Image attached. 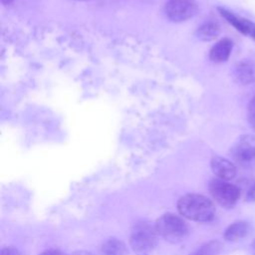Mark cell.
<instances>
[{"label":"cell","instance_id":"cell-15","mask_svg":"<svg viewBox=\"0 0 255 255\" xmlns=\"http://www.w3.org/2000/svg\"><path fill=\"white\" fill-rule=\"evenodd\" d=\"M247 122L253 131H255V96L251 98L247 106Z\"/></svg>","mask_w":255,"mask_h":255},{"label":"cell","instance_id":"cell-2","mask_svg":"<svg viewBox=\"0 0 255 255\" xmlns=\"http://www.w3.org/2000/svg\"><path fill=\"white\" fill-rule=\"evenodd\" d=\"M157 235L154 225L144 220L137 221L130 229V247L136 255H149L156 246Z\"/></svg>","mask_w":255,"mask_h":255},{"label":"cell","instance_id":"cell-6","mask_svg":"<svg viewBox=\"0 0 255 255\" xmlns=\"http://www.w3.org/2000/svg\"><path fill=\"white\" fill-rule=\"evenodd\" d=\"M196 12L197 4L194 0H168L165 5V14L173 22H183Z\"/></svg>","mask_w":255,"mask_h":255},{"label":"cell","instance_id":"cell-10","mask_svg":"<svg viewBox=\"0 0 255 255\" xmlns=\"http://www.w3.org/2000/svg\"><path fill=\"white\" fill-rule=\"evenodd\" d=\"M233 48V42L229 38L219 40L209 52V59L214 63H223L230 57Z\"/></svg>","mask_w":255,"mask_h":255},{"label":"cell","instance_id":"cell-7","mask_svg":"<svg viewBox=\"0 0 255 255\" xmlns=\"http://www.w3.org/2000/svg\"><path fill=\"white\" fill-rule=\"evenodd\" d=\"M219 13L221 16L230 24L232 25L237 31H239L241 34L246 35L253 40H255V23L251 20H248L246 18H243L241 16H238L231 11L224 9V8H218Z\"/></svg>","mask_w":255,"mask_h":255},{"label":"cell","instance_id":"cell-11","mask_svg":"<svg viewBox=\"0 0 255 255\" xmlns=\"http://www.w3.org/2000/svg\"><path fill=\"white\" fill-rule=\"evenodd\" d=\"M249 223L243 220H238L231 223L224 231V239L227 241H237L244 238L249 232Z\"/></svg>","mask_w":255,"mask_h":255},{"label":"cell","instance_id":"cell-21","mask_svg":"<svg viewBox=\"0 0 255 255\" xmlns=\"http://www.w3.org/2000/svg\"><path fill=\"white\" fill-rule=\"evenodd\" d=\"M252 247H253V249H254V250H255V241H254V242H253V245H252Z\"/></svg>","mask_w":255,"mask_h":255},{"label":"cell","instance_id":"cell-17","mask_svg":"<svg viewBox=\"0 0 255 255\" xmlns=\"http://www.w3.org/2000/svg\"><path fill=\"white\" fill-rule=\"evenodd\" d=\"M0 255H21V253L14 247H4L2 248Z\"/></svg>","mask_w":255,"mask_h":255},{"label":"cell","instance_id":"cell-12","mask_svg":"<svg viewBox=\"0 0 255 255\" xmlns=\"http://www.w3.org/2000/svg\"><path fill=\"white\" fill-rule=\"evenodd\" d=\"M220 34V26L217 22L207 21L196 30V36L201 41H212Z\"/></svg>","mask_w":255,"mask_h":255},{"label":"cell","instance_id":"cell-19","mask_svg":"<svg viewBox=\"0 0 255 255\" xmlns=\"http://www.w3.org/2000/svg\"><path fill=\"white\" fill-rule=\"evenodd\" d=\"M71 255H93L91 252H88V251H76L74 253H72Z\"/></svg>","mask_w":255,"mask_h":255},{"label":"cell","instance_id":"cell-13","mask_svg":"<svg viewBox=\"0 0 255 255\" xmlns=\"http://www.w3.org/2000/svg\"><path fill=\"white\" fill-rule=\"evenodd\" d=\"M101 252L103 255H128L125 243L117 238L106 240L101 247Z\"/></svg>","mask_w":255,"mask_h":255},{"label":"cell","instance_id":"cell-9","mask_svg":"<svg viewBox=\"0 0 255 255\" xmlns=\"http://www.w3.org/2000/svg\"><path fill=\"white\" fill-rule=\"evenodd\" d=\"M235 81L241 85H248L255 81V66L252 62L242 60L237 63L233 69Z\"/></svg>","mask_w":255,"mask_h":255},{"label":"cell","instance_id":"cell-3","mask_svg":"<svg viewBox=\"0 0 255 255\" xmlns=\"http://www.w3.org/2000/svg\"><path fill=\"white\" fill-rule=\"evenodd\" d=\"M154 227L159 236L171 243L182 241L188 234L186 222L180 216L173 213L161 215L156 220Z\"/></svg>","mask_w":255,"mask_h":255},{"label":"cell","instance_id":"cell-4","mask_svg":"<svg viewBox=\"0 0 255 255\" xmlns=\"http://www.w3.org/2000/svg\"><path fill=\"white\" fill-rule=\"evenodd\" d=\"M209 192L212 198L224 208H232L241 194V190L237 185L219 178L210 181Z\"/></svg>","mask_w":255,"mask_h":255},{"label":"cell","instance_id":"cell-18","mask_svg":"<svg viewBox=\"0 0 255 255\" xmlns=\"http://www.w3.org/2000/svg\"><path fill=\"white\" fill-rule=\"evenodd\" d=\"M40 255H66L63 252L59 251V250H55V249H50L47 251H44L43 253H41Z\"/></svg>","mask_w":255,"mask_h":255},{"label":"cell","instance_id":"cell-8","mask_svg":"<svg viewBox=\"0 0 255 255\" xmlns=\"http://www.w3.org/2000/svg\"><path fill=\"white\" fill-rule=\"evenodd\" d=\"M210 166L217 178L225 181L233 179L237 173L235 164L222 156H213L210 160Z\"/></svg>","mask_w":255,"mask_h":255},{"label":"cell","instance_id":"cell-20","mask_svg":"<svg viewBox=\"0 0 255 255\" xmlns=\"http://www.w3.org/2000/svg\"><path fill=\"white\" fill-rule=\"evenodd\" d=\"M1 2L4 4V5H7V4H10L12 2V0H1Z\"/></svg>","mask_w":255,"mask_h":255},{"label":"cell","instance_id":"cell-14","mask_svg":"<svg viewBox=\"0 0 255 255\" xmlns=\"http://www.w3.org/2000/svg\"><path fill=\"white\" fill-rule=\"evenodd\" d=\"M222 248L223 245L221 242L217 240H212L200 246L190 255H218L221 252Z\"/></svg>","mask_w":255,"mask_h":255},{"label":"cell","instance_id":"cell-16","mask_svg":"<svg viewBox=\"0 0 255 255\" xmlns=\"http://www.w3.org/2000/svg\"><path fill=\"white\" fill-rule=\"evenodd\" d=\"M246 200L249 202H255V181L249 188V190L246 193Z\"/></svg>","mask_w":255,"mask_h":255},{"label":"cell","instance_id":"cell-22","mask_svg":"<svg viewBox=\"0 0 255 255\" xmlns=\"http://www.w3.org/2000/svg\"><path fill=\"white\" fill-rule=\"evenodd\" d=\"M79 1H84V0H79Z\"/></svg>","mask_w":255,"mask_h":255},{"label":"cell","instance_id":"cell-1","mask_svg":"<svg viewBox=\"0 0 255 255\" xmlns=\"http://www.w3.org/2000/svg\"><path fill=\"white\" fill-rule=\"evenodd\" d=\"M177 210L183 217L199 222L210 221L215 215L214 203L206 196L194 193L180 197Z\"/></svg>","mask_w":255,"mask_h":255},{"label":"cell","instance_id":"cell-5","mask_svg":"<svg viewBox=\"0 0 255 255\" xmlns=\"http://www.w3.org/2000/svg\"><path fill=\"white\" fill-rule=\"evenodd\" d=\"M232 157L241 165L255 164V134L241 135L231 149Z\"/></svg>","mask_w":255,"mask_h":255}]
</instances>
